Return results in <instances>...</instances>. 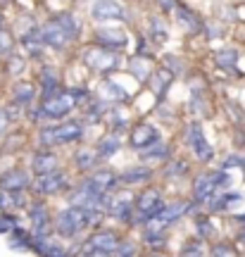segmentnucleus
Instances as JSON below:
<instances>
[{
    "mask_svg": "<svg viewBox=\"0 0 245 257\" xmlns=\"http://www.w3.org/2000/svg\"><path fill=\"white\" fill-rule=\"evenodd\" d=\"M188 141H191L193 153H195V157H198L200 162H207V160H212V148H209V143L205 141V136H202V128H200L198 124H191V126H188Z\"/></svg>",
    "mask_w": 245,
    "mask_h": 257,
    "instance_id": "9b49d317",
    "label": "nucleus"
},
{
    "mask_svg": "<svg viewBox=\"0 0 245 257\" xmlns=\"http://www.w3.org/2000/svg\"><path fill=\"white\" fill-rule=\"evenodd\" d=\"M76 31H79L76 19H74L72 15H60L57 19L43 24V29H41V38H43V43L50 46V48H64L67 43H69V38L76 36Z\"/></svg>",
    "mask_w": 245,
    "mask_h": 257,
    "instance_id": "f257e3e1",
    "label": "nucleus"
},
{
    "mask_svg": "<svg viewBox=\"0 0 245 257\" xmlns=\"http://www.w3.org/2000/svg\"><path fill=\"white\" fill-rule=\"evenodd\" d=\"M81 136V126L76 121H67V124H60V126H50L43 128L41 134V141L46 146H55V143H69V141H76Z\"/></svg>",
    "mask_w": 245,
    "mask_h": 257,
    "instance_id": "7ed1b4c3",
    "label": "nucleus"
},
{
    "mask_svg": "<svg viewBox=\"0 0 245 257\" xmlns=\"http://www.w3.org/2000/svg\"><path fill=\"white\" fill-rule=\"evenodd\" d=\"M212 255L214 257H236V250L231 248V245H224V243H219L212 248Z\"/></svg>",
    "mask_w": 245,
    "mask_h": 257,
    "instance_id": "cd10ccee",
    "label": "nucleus"
},
{
    "mask_svg": "<svg viewBox=\"0 0 245 257\" xmlns=\"http://www.w3.org/2000/svg\"><path fill=\"white\" fill-rule=\"evenodd\" d=\"M95 157H98V153H91V150H81V153L76 155V165L83 167V169H88V167H93Z\"/></svg>",
    "mask_w": 245,
    "mask_h": 257,
    "instance_id": "bb28decb",
    "label": "nucleus"
},
{
    "mask_svg": "<svg viewBox=\"0 0 245 257\" xmlns=\"http://www.w3.org/2000/svg\"><path fill=\"white\" fill-rule=\"evenodd\" d=\"M119 146H121V143H119L117 136H107V138H102V141L98 143V150H95V153H98L100 157H109V155H114V153H117Z\"/></svg>",
    "mask_w": 245,
    "mask_h": 257,
    "instance_id": "6ab92c4d",
    "label": "nucleus"
},
{
    "mask_svg": "<svg viewBox=\"0 0 245 257\" xmlns=\"http://www.w3.org/2000/svg\"><path fill=\"white\" fill-rule=\"evenodd\" d=\"M81 226H86V212L81 207H69V210L60 212V217H57V231L62 236H74Z\"/></svg>",
    "mask_w": 245,
    "mask_h": 257,
    "instance_id": "39448f33",
    "label": "nucleus"
},
{
    "mask_svg": "<svg viewBox=\"0 0 245 257\" xmlns=\"http://www.w3.org/2000/svg\"><path fill=\"white\" fill-rule=\"evenodd\" d=\"M148 176H150L148 169H129L127 174L121 176V181L124 184H138V181H146Z\"/></svg>",
    "mask_w": 245,
    "mask_h": 257,
    "instance_id": "b1692460",
    "label": "nucleus"
},
{
    "mask_svg": "<svg viewBox=\"0 0 245 257\" xmlns=\"http://www.w3.org/2000/svg\"><path fill=\"white\" fill-rule=\"evenodd\" d=\"M31 167H34V172H36L38 176L53 174V172H57V167H60V160H57V155H53V153H38V155H34V160H31Z\"/></svg>",
    "mask_w": 245,
    "mask_h": 257,
    "instance_id": "2eb2a0df",
    "label": "nucleus"
},
{
    "mask_svg": "<svg viewBox=\"0 0 245 257\" xmlns=\"http://www.w3.org/2000/svg\"><path fill=\"white\" fill-rule=\"evenodd\" d=\"M91 17L95 22H117V19H127V12L117 0H98L93 3Z\"/></svg>",
    "mask_w": 245,
    "mask_h": 257,
    "instance_id": "423d86ee",
    "label": "nucleus"
},
{
    "mask_svg": "<svg viewBox=\"0 0 245 257\" xmlns=\"http://www.w3.org/2000/svg\"><path fill=\"white\" fill-rule=\"evenodd\" d=\"M27 186H29V176L22 169H15V172H10V174L0 179V188L3 191H24Z\"/></svg>",
    "mask_w": 245,
    "mask_h": 257,
    "instance_id": "f3484780",
    "label": "nucleus"
},
{
    "mask_svg": "<svg viewBox=\"0 0 245 257\" xmlns=\"http://www.w3.org/2000/svg\"><path fill=\"white\" fill-rule=\"evenodd\" d=\"M31 98H34V86H31V83H17V86H15V100L17 102L27 105Z\"/></svg>",
    "mask_w": 245,
    "mask_h": 257,
    "instance_id": "aec40b11",
    "label": "nucleus"
},
{
    "mask_svg": "<svg viewBox=\"0 0 245 257\" xmlns=\"http://www.w3.org/2000/svg\"><path fill=\"white\" fill-rule=\"evenodd\" d=\"M95 41H98L100 46L105 48H121L124 43H127V36L121 34V31H117V29H100L98 34H95Z\"/></svg>",
    "mask_w": 245,
    "mask_h": 257,
    "instance_id": "a211bd4d",
    "label": "nucleus"
},
{
    "mask_svg": "<svg viewBox=\"0 0 245 257\" xmlns=\"http://www.w3.org/2000/svg\"><path fill=\"white\" fill-rule=\"evenodd\" d=\"M136 210H138V217H141V219H153L155 214L162 210V200H160V193L155 191V188H146V191L138 195Z\"/></svg>",
    "mask_w": 245,
    "mask_h": 257,
    "instance_id": "0eeeda50",
    "label": "nucleus"
},
{
    "mask_svg": "<svg viewBox=\"0 0 245 257\" xmlns=\"http://www.w3.org/2000/svg\"><path fill=\"white\" fill-rule=\"evenodd\" d=\"M5 124H8V114L0 112V136H3V131H5Z\"/></svg>",
    "mask_w": 245,
    "mask_h": 257,
    "instance_id": "473e14b6",
    "label": "nucleus"
},
{
    "mask_svg": "<svg viewBox=\"0 0 245 257\" xmlns=\"http://www.w3.org/2000/svg\"><path fill=\"white\" fill-rule=\"evenodd\" d=\"M179 12H181V15H179V19H181V22H186V24H188V29H198V19L193 17L188 10H186V8H179Z\"/></svg>",
    "mask_w": 245,
    "mask_h": 257,
    "instance_id": "c756f323",
    "label": "nucleus"
},
{
    "mask_svg": "<svg viewBox=\"0 0 245 257\" xmlns=\"http://www.w3.org/2000/svg\"><path fill=\"white\" fill-rule=\"evenodd\" d=\"M119 248V240H117V233H112V231H98L91 240H88V245L83 252H95V255H102V252H112V250Z\"/></svg>",
    "mask_w": 245,
    "mask_h": 257,
    "instance_id": "9d476101",
    "label": "nucleus"
},
{
    "mask_svg": "<svg viewBox=\"0 0 245 257\" xmlns=\"http://www.w3.org/2000/svg\"><path fill=\"white\" fill-rule=\"evenodd\" d=\"M12 200H15V198H12L8 191H3V188H0V210L10 207V205H12Z\"/></svg>",
    "mask_w": 245,
    "mask_h": 257,
    "instance_id": "7c9ffc66",
    "label": "nucleus"
},
{
    "mask_svg": "<svg viewBox=\"0 0 245 257\" xmlns=\"http://www.w3.org/2000/svg\"><path fill=\"white\" fill-rule=\"evenodd\" d=\"M102 88L107 91V93H102V95H105V98H109V100H114V98H117V100H124V98H127V93L121 91L117 83H112V81H107Z\"/></svg>",
    "mask_w": 245,
    "mask_h": 257,
    "instance_id": "a878e982",
    "label": "nucleus"
},
{
    "mask_svg": "<svg viewBox=\"0 0 245 257\" xmlns=\"http://www.w3.org/2000/svg\"><path fill=\"white\" fill-rule=\"evenodd\" d=\"M226 174H200L195 179V198L198 200H209L212 193L219 188V184H226Z\"/></svg>",
    "mask_w": 245,
    "mask_h": 257,
    "instance_id": "1a4fd4ad",
    "label": "nucleus"
},
{
    "mask_svg": "<svg viewBox=\"0 0 245 257\" xmlns=\"http://www.w3.org/2000/svg\"><path fill=\"white\" fill-rule=\"evenodd\" d=\"M236 60H238V53L236 50H221L217 55V62L224 67V69H231L233 64H236Z\"/></svg>",
    "mask_w": 245,
    "mask_h": 257,
    "instance_id": "393cba45",
    "label": "nucleus"
},
{
    "mask_svg": "<svg viewBox=\"0 0 245 257\" xmlns=\"http://www.w3.org/2000/svg\"><path fill=\"white\" fill-rule=\"evenodd\" d=\"M183 257H200V252H198V250H195V252H191V250H188V252H186Z\"/></svg>",
    "mask_w": 245,
    "mask_h": 257,
    "instance_id": "72a5a7b5",
    "label": "nucleus"
},
{
    "mask_svg": "<svg viewBox=\"0 0 245 257\" xmlns=\"http://www.w3.org/2000/svg\"><path fill=\"white\" fill-rule=\"evenodd\" d=\"M83 186L91 188L95 195H105L112 186H117V174L109 172V169H102V172H95V174H93Z\"/></svg>",
    "mask_w": 245,
    "mask_h": 257,
    "instance_id": "f8f14e48",
    "label": "nucleus"
},
{
    "mask_svg": "<svg viewBox=\"0 0 245 257\" xmlns=\"http://www.w3.org/2000/svg\"><path fill=\"white\" fill-rule=\"evenodd\" d=\"M86 98V91H57L53 95H46V102H43V114L53 117V119H60L64 114H69L74 110L76 102H81Z\"/></svg>",
    "mask_w": 245,
    "mask_h": 257,
    "instance_id": "f03ea898",
    "label": "nucleus"
},
{
    "mask_svg": "<svg viewBox=\"0 0 245 257\" xmlns=\"http://www.w3.org/2000/svg\"><path fill=\"white\" fill-rule=\"evenodd\" d=\"M155 141H157V128L150 126V124H141V126L134 128V134H131V143H134V148H148L153 146Z\"/></svg>",
    "mask_w": 245,
    "mask_h": 257,
    "instance_id": "dca6fc26",
    "label": "nucleus"
},
{
    "mask_svg": "<svg viewBox=\"0 0 245 257\" xmlns=\"http://www.w3.org/2000/svg\"><path fill=\"white\" fill-rule=\"evenodd\" d=\"M31 217H34V229H36V233H43V231H46V224H48L46 207H36V210L31 212Z\"/></svg>",
    "mask_w": 245,
    "mask_h": 257,
    "instance_id": "5701e85b",
    "label": "nucleus"
},
{
    "mask_svg": "<svg viewBox=\"0 0 245 257\" xmlns=\"http://www.w3.org/2000/svg\"><path fill=\"white\" fill-rule=\"evenodd\" d=\"M64 184V176L53 172V174H41L34 181V191L41 193V195H50V193H57Z\"/></svg>",
    "mask_w": 245,
    "mask_h": 257,
    "instance_id": "ddd939ff",
    "label": "nucleus"
},
{
    "mask_svg": "<svg viewBox=\"0 0 245 257\" xmlns=\"http://www.w3.org/2000/svg\"><path fill=\"white\" fill-rule=\"evenodd\" d=\"M17 229V221L15 217H0V233H10V231Z\"/></svg>",
    "mask_w": 245,
    "mask_h": 257,
    "instance_id": "c85d7f7f",
    "label": "nucleus"
},
{
    "mask_svg": "<svg viewBox=\"0 0 245 257\" xmlns=\"http://www.w3.org/2000/svg\"><path fill=\"white\" fill-rule=\"evenodd\" d=\"M83 60H86V64H88L91 69H95V72H100V74H107L119 64V53L98 48V50H88Z\"/></svg>",
    "mask_w": 245,
    "mask_h": 257,
    "instance_id": "20e7f679",
    "label": "nucleus"
},
{
    "mask_svg": "<svg viewBox=\"0 0 245 257\" xmlns=\"http://www.w3.org/2000/svg\"><path fill=\"white\" fill-rule=\"evenodd\" d=\"M131 207H136V198H134V193H129V191L117 193V198H112V202H109L112 214H114V217H121V219L131 212Z\"/></svg>",
    "mask_w": 245,
    "mask_h": 257,
    "instance_id": "4468645a",
    "label": "nucleus"
},
{
    "mask_svg": "<svg viewBox=\"0 0 245 257\" xmlns=\"http://www.w3.org/2000/svg\"><path fill=\"white\" fill-rule=\"evenodd\" d=\"M38 250L43 252V257H64L62 248L57 243H50V240H38Z\"/></svg>",
    "mask_w": 245,
    "mask_h": 257,
    "instance_id": "4be33fe9",
    "label": "nucleus"
},
{
    "mask_svg": "<svg viewBox=\"0 0 245 257\" xmlns=\"http://www.w3.org/2000/svg\"><path fill=\"white\" fill-rule=\"evenodd\" d=\"M19 67H24V62H22L19 57H12V60H10V69H12V74H17Z\"/></svg>",
    "mask_w": 245,
    "mask_h": 257,
    "instance_id": "2f4dec72",
    "label": "nucleus"
},
{
    "mask_svg": "<svg viewBox=\"0 0 245 257\" xmlns=\"http://www.w3.org/2000/svg\"><path fill=\"white\" fill-rule=\"evenodd\" d=\"M186 210H188V205L186 202H172V205H162V210L155 214L150 221V229H162V226H167V224H172V221H176L181 214H186Z\"/></svg>",
    "mask_w": 245,
    "mask_h": 257,
    "instance_id": "6e6552de",
    "label": "nucleus"
},
{
    "mask_svg": "<svg viewBox=\"0 0 245 257\" xmlns=\"http://www.w3.org/2000/svg\"><path fill=\"white\" fill-rule=\"evenodd\" d=\"M131 72L136 74L141 81H146V79H148V72H150V64H148L143 57H134V60H131Z\"/></svg>",
    "mask_w": 245,
    "mask_h": 257,
    "instance_id": "412c9836",
    "label": "nucleus"
},
{
    "mask_svg": "<svg viewBox=\"0 0 245 257\" xmlns=\"http://www.w3.org/2000/svg\"><path fill=\"white\" fill-rule=\"evenodd\" d=\"M0 24H3V19H0Z\"/></svg>",
    "mask_w": 245,
    "mask_h": 257,
    "instance_id": "c9c22d12",
    "label": "nucleus"
},
{
    "mask_svg": "<svg viewBox=\"0 0 245 257\" xmlns=\"http://www.w3.org/2000/svg\"><path fill=\"white\" fill-rule=\"evenodd\" d=\"M240 238H243V243H245V233H243V236H240Z\"/></svg>",
    "mask_w": 245,
    "mask_h": 257,
    "instance_id": "f704fd0d",
    "label": "nucleus"
}]
</instances>
